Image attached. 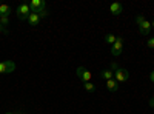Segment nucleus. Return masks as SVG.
Returning <instances> with one entry per match:
<instances>
[{"label":"nucleus","instance_id":"obj_14","mask_svg":"<svg viewBox=\"0 0 154 114\" xmlns=\"http://www.w3.org/2000/svg\"><path fill=\"white\" fill-rule=\"evenodd\" d=\"M116 39H117V37H116L114 34H106V35H105V42H106V43H109V45H114Z\"/></svg>","mask_w":154,"mask_h":114},{"label":"nucleus","instance_id":"obj_8","mask_svg":"<svg viewBox=\"0 0 154 114\" xmlns=\"http://www.w3.org/2000/svg\"><path fill=\"white\" fill-rule=\"evenodd\" d=\"M109 11H111V14L119 16V14H122V12H123V5H122V3H117V2H114V3L109 6Z\"/></svg>","mask_w":154,"mask_h":114},{"label":"nucleus","instance_id":"obj_1","mask_svg":"<svg viewBox=\"0 0 154 114\" xmlns=\"http://www.w3.org/2000/svg\"><path fill=\"white\" fill-rule=\"evenodd\" d=\"M45 6H46L45 0H31V2H29L31 12H34V14H38L40 17H46V16H48Z\"/></svg>","mask_w":154,"mask_h":114},{"label":"nucleus","instance_id":"obj_19","mask_svg":"<svg viewBox=\"0 0 154 114\" xmlns=\"http://www.w3.org/2000/svg\"><path fill=\"white\" fill-rule=\"evenodd\" d=\"M149 80H151V82H152V83H154V71H152V72H151V74H149Z\"/></svg>","mask_w":154,"mask_h":114},{"label":"nucleus","instance_id":"obj_5","mask_svg":"<svg viewBox=\"0 0 154 114\" xmlns=\"http://www.w3.org/2000/svg\"><path fill=\"white\" fill-rule=\"evenodd\" d=\"M122 49H123V37H117L114 42V45L111 46V56L117 57L122 54Z\"/></svg>","mask_w":154,"mask_h":114},{"label":"nucleus","instance_id":"obj_18","mask_svg":"<svg viewBox=\"0 0 154 114\" xmlns=\"http://www.w3.org/2000/svg\"><path fill=\"white\" fill-rule=\"evenodd\" d=\"M148 103H149V106H151V108H154V97H151V99H149V102H148Z\"/></svg>","mask_w":154,"mask_h":114},{"label":"nucleus","instance_id":"obj_9","mask_svg":"<svg viewBox=\"0 0 154 114\" xmlns=\"http://www.w3.org/2000/svg\"><path fill=\"white\" fill-rule=\"evenodd\" d=\"M11 12H12V8H11V6L0 3V17H9Z\"/></svg>","mask_w":154,"mask_h":114},{"label":"nucleus","instance_id":"obj_10","mask_svg":"<svg viewBox=\"0 0 154 114\" xmlns=\"http://www.w3.org/2000/svg\"><path fill=\"white\" fill-rule=\"evenodd\" d=\"M40 16H38V14H34V12H31V14H29V17H28V23L31 25V26H37V25L38 23H40Z\"/></svg>","mask_w":154,"mask_h":114},{"label":"nucleus","instance_id":"obj_17","mask_svg":"<svg viewBox=\"0 0 154 114\" xmlns=\"http://www.w3.org/2000/svg\"><path fill=\"white\" fill-rule=\"evenodd\" d=\"M146 45H148L149 48H154V37H151V39H148V42H146Z\"/></svg>","mask_w":154,"mask_h":114},{"label":"nucleus","instance_id":"obj_23","mask_svg":"<svg viewBox=\"0 0 154 114\" xmlns=\"http://www.w3.org/2000/svg\"><path fill=\"white\" fill-rule=\"evenodd\" d=\"M19 114H26V112H19Z\"/></svg>","mask_w":154,"mask_h":114},{"label":"nucleus","instance_id":"obj_7","mask_svg":"<svg viewBox=\"0 0 154 114\" xmlns=\"http://www.w3.org/2000/svg\"><path fill=\"white\" fill-rule=\"evenodd\" d=\"M75 74H77V77H79L83 83L85 82H89V80H91V72H89L86 68H83V66H79V68H77V71H75Z\"/></svg>","mask_w":154,"mask_h":114},{"label":"nucleus","instance_id":"obj_21","mask_svg":"<svg viewBox=\"0 0 154 114\" xmlns=\"http://www.w3.org/2000/svg\"><path fill=\"white\" fill-rule=\"evenodd\" d=\"M151 28H154V20L151 22Z\"/></svg>","mask_w":154,"mask_h":114},{"label":"nucleus","instance_id":"obj_6","mask_svg":"<svg viewBox=\"0 0 154 114\" xmlns=\"http://www.w3.org/2000/svg\"><path fill=\"white\" fill-rule=\"evenodd\" d=\"M12 71H16V63L11 60L0 62V74H9Z\"/></svg>","mask_w":154,"mask_h":114},{"label":"nucleus","instance_id":"obj_3","mask_svg":"<svg viewBox=\"0 0 154 114\" xmlns=\"http://www.w3.org/2000/svg\"><path fill=\"white\" fill-rule=\"evenodd\" d=\"M29 14H31L29 3H22V5H19L17 9H16V16H17V19H20V20H28Z\"/></svg>","mask_w":154,"mask_h":114},{"label":"nucleus","instance_id":"obj_12","mask_svg":"<svg viewBox=\"0 0 154 114\" xmlns=\"http://www.w3.org/2000/svg\"><path fill=\"white\" fill-rule=\"evenodd\" d=\"M100 79L102 80H111V79H114V72L111 71V69H105V71H102L100 72Z\"/></svg>","mask_w":154,"mask_h":114},{"label":"nucleus","instance_id":"obj_2","mask_svg":"<svg viewBox=\"0 0 154 114\" xmlns=\"http://www.w3.org/2000/svg\"><path fill=\"white\" fill-rule=\"evenodd\" d=\"M136 22L139 25V32L142 35H149V32H151V22H148L143 16H137Z\"/></svg>","mask_w":154,"mask_h":114},{"label":"nucleus","instance_id":"obj_13","mask_svg":"<svg viewBox=\"0 0 154 114\" xmlns=\"http://www.w3.org/2000/svg\"><path fill=\"white\" fill-rule=\"evenodd\" d=\"M83 88H85V91H88V93H94L96 91V85L91 83V82H85L83 83Z\"/></svg>","mask_w":154,"mask_h":114},{"label":"nucleus","instance_id":"obj_20","mask_svg":"<svg viewBox=\"0 0 154 114\" xmlns=\"http://www.w3.org/2000/svg\"><path fill=\"white\" fill-rule=\"evenodd\" d=\"M0 32H5V34H6V29L2 26V25H0Z\"/></svg>","mask_w":154,"mask_h":114},{"label":"nucleus","instance_id":"obj_22","mask_svg":"<svg viewBox=\"0 0 154 114\" xmlns=\"http://www.w3.org/2000/svg\"><path fill=\"white\" fill-rule=\"evenodd\" d=\"M5 114H17V112H5Z\"/></svg>","mask_w":154,"mask_h":114},{"label":"nucleus","instance_id":"obj_16","mask_svg":"<svg viewBox=\"0 0 154 114\" xmlns=\"http://www.w3.org/2000/svg\"><path fill=\"white\" fill-rule=\"evenodd\" d=\"M109 69H111L112 72H116V71L119 69V65H117V63H116V62H112V63H111V66H109Z\"/></svg>","mask_w":154,"mask_h":114},{"label":"nucleus","instance_id":"obj_4","mask_svg":"<svg viewBox=\"0 0 154 114\" xmlns=\"http://www.w3.org/2000/svg\"><path fill=\"white\" fill-rule=\"evenodd\" d=\"M128 79H130V72H128V69L119 68L117 71L114 72V80L117 83H125Z\"/></svg>","mask_w":154,"mask_h":114},{"label":"nucleus","instance_id":"obj_11","mask_svg":"<svg viewBox=\"0 0 154 114\" xmlns=\"http://www.w3.org/2000/svg\"><path fill=\"white\" fill-rule=\"evenodd\" d=\"M105 83H106V88H108V91H111V93H116V91L119 90V83L116 82L114 79H111V80H106Z\"/></svg>","mask_w":154,"mask_h":114},{"label":"nucleus","instance_id":"obj_15","mask_svg":"<svg viewBox=\"0 0 154 114\" xmlns=\"http://www.w3.org/2000/svg\"><path fill=\"white\" fill-rule=\"evenodd\" d=\"M0 25L5 28V26H8L9 25V17H0Z\"/></svg>","mask_w":154,"mask_h":114}]
</instances>
